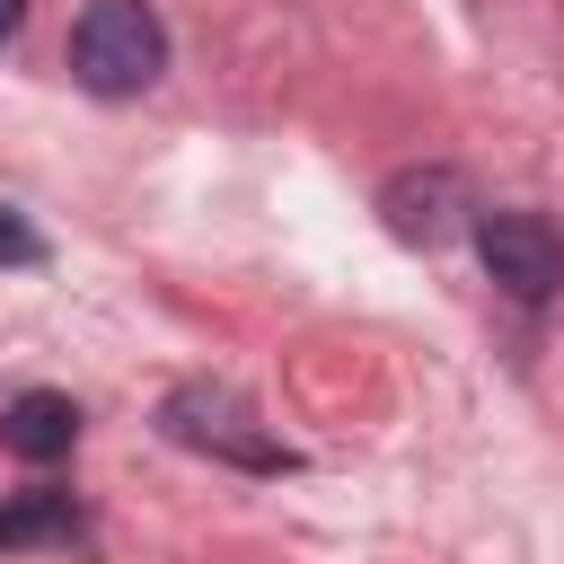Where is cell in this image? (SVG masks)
<instances>
[{
    "label": "cell",
    "instance_id": "obj_3",
    "mask_svg": "<svg viewBox=\"0 0 564 564\" xmlns=\"http://www.w3.org/2000/svg\"><path fill=\"white\" fill-rule=\"evenodd\" d=\"M70 441H79V405H70L62 388H26V397L0 414V449H9V458H26V467L70 458Z\"/></svg>",
    "mask_w": 564,
    "mask_h": 564
},
{
    "label": "cell",
    "instance_id": "obj_2",
    "mask_svg": "<svg viewBox=\"0 0 564 564\" xmlns=\"http://www.w3.org/2000/svg\"><path fill=\"white\" fill-rule=\"evenodd\" d=\"M476 256L511 300H555L564 291V238L538 212H485L476 220Z\"/></svg>",
    "mask_w": 564,
    "mask_h": 564
},
{
    "label": "cell",
    "instance_id": "obj_7",
    "mask_svg": "<svg viewBox=\"0 0 564 564\" xmlns=\"http://www.w3.org/2000/svg\"><path fill=\"white\" fill-rule=\"evenodd\" d=\"M18 26H26V0H0V44H9Z\"/></svg>",
    "mask_w": 564,
    "mask_h": 564
},
{
    "label": "cell",
    "instance_id": "obj_5",
    "mask_svg": "<svg viewBox=\"0 0 564 564\" xmlns=\"http://www.w3.org/2000/svg\"><path fill=\"white\" fill-rule=\"evenodd\" d=\"M79 520H70V494H26V502H9L0 511V546H26V538H70Z\"/></svg>",
    "mask_w": 564,
    "mask_h": 564
},
{
    "label": "cell",
    "instance_id": "obj_6",
    "mask_svg": "<svg viewBox=\"0 0 564 564\" xmlns=\"http://www.w3.org/2000/svg\"><path fill=\"white\" fill-rule=\"evenodd\" d=\"M35 256H44V238H35V229L0 203V264H35Z\"/></svg>",
    "mask_w": 564,
    "mask_h": 564
},
{
    "label": "cell",
    "instance_id": "obj_1",
    "mask_svg": "<svg viewBox=\"0 0 564 564\" xmlns=\"http://www.w3.org/2000/svg\"><path fill=\"white\" fill-rule=\"evenodd\" d=\"M167 70V26L150 0H88L70 26V79L97 97H141Z\"/></svg>",
    "mask_w": 564,
    "mask_h": 564
},
{
    "label": "cell",
    "instance_id": "obj_4",
    "mask_svg": "<svg viewBox=\"0 0 564 564\" xmlns=\"http://www.w3.org/2000/svg\"><path fill=\"white\" fill-rule=\"evenodd\" d=\"M449 194H458V185H449L441 167H432V176H397V185H388V229H397V238H441V229H449V212H441Z\"/></svg>",
    "mask_w": 564,
    "mask_h": 564
}]
</instances>
